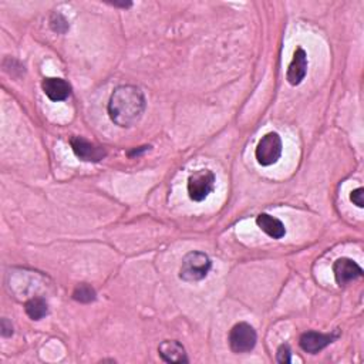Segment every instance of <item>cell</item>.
<instances>
[{
    "label": "cell",
    "instance_id": "12",
    "mask_svg": "<svg viewBox=\"0 0 364 364\" xmlns=\"http://www.w3.org/2000/svg\"><path fill=\"white\" fill-rule=\"evenodd\" d=\"M257 225L262 232H265L268 236H270L272 239H282L286 235V228L283 222L278 218L268 215V213H261L257 218Z\"/></svg>",
    "mask_w": 364,
    "mask_h": 364
},
{
    "label": "cell",
    "instance_id": "8",
    "mask_svg": "<svg viewBox=\"0 0 364 364\" xmlns=\"http://www.w3.org/2000/svg\"><path fill=\"white\" fill-rule=\"evenodd\" d=\"M335 279L339 286H346L363 276V269L350 258H339L333 265Z\"/></svg>",
    "mask_w": 364,
    "mask_h": 364
},
{
    "label": "cell",
    "instance_id": "9",
    "mask_svg": "<svg viewBox=\"0 0 364 364\" xmlns=\"http://www.w3.org/2000/svg\"><path fill=\"white\" fill-rule=\"evenodd\" d=\"M306 75H307V54L302 47H298L294 54L292 62H290L287 67L286 80L290 86L296 87L302 84Z\"/></svg>",
    "mask_w": 364,
    "mask_h": 364
},
{
    "label": "cell",
    "instance_id": "1",
    "mask_svg": "<svg viewBox=\"0 0 364 364\" xmlns=\"http://www.w3.org/2000/svg\"><path fill=\"white\" fill-rule=\"evenodd\" d=\"M147 100L142 90L137 86L125 84L114 88L113 94L108 100V117L121 127V129H130L135 125L144 116Z\"/></svg>",
    "mask_w": 364,
    "mask_h": 364
},
{
    "label": "cell",
    "instance_id": "7",
    "mask_svg": "<svg viewBox=\"0 0 364 364\" xmlns=\"http://www.w3.org/2000/svg\"><path fill=\"white\" fill-rule=\"evenodd\" d=\"M339 337V332L335 333H317V332H306L300 336L299 344L303 352L311 353V354H317L323 349H326L327 346L332 344L336 339Z\"/></svg>",
    "mask_w": 364,
    "mask_h": 364
},
{
    "label": "cell",
    "instance_id": "2",
    "mask_svg": "<svg viewBox=\"0 0 364 364\" xmlns=\"http://www.w3.org/2000/svg\"><path fill=\"white\" fill-rule=\"evenodd\" d=\"M212 268V261L204 252H190L182 259L179 269V278L185 282H199L208 276Z\"/></svg>",
    "mask_w": 364,
    "mask_h": 364
},
{
    "label": "cell",
    "instance_id": "4",
    "mask_svg": "<svg viewBox=\"0 0 364 364\" xmlns=\"http://www.w3.org/2000/svg\"><path fill=\"white\" fill-rule=\"evenodd\" d=\"M282 150H283V145H282L281 135L275 131H272V133L265 134L259 140L257 150H255V157H257L259 166L270 167L281 159Z\"/></svg>",
    "mask_w": 364,
    "mask_h": 364
},
{
    "label": "cell",
    "instance_id": "15",
    "mask_svg": "<svg viewBox=\"0 0 364 364\" xmlns=\"http://www.w3.org/2000/svg\"><path fill=\"white\" fill-rule=\"evenodd\" d=\"M50 26L56 33H66L68 30V23L60 13H54L51 16Z\"/></svg>",
    "mask_w": 364,
    "mask_h": 364
},
{
    "label": "cell",
    "instance_id": "13",
    "mask_svg": "<svg viewBox=\"0 0 364 364\" xmlns=\"http://www.w3.org/2000/svg\"><path fill=\"white\" fill-rule=\"evenodd\" d=\"M25 312L31 319L39 322L49 315V306L43 298H31L25 303Z\"/></svg>",
    "mask_w": 364,
    "mask_h": 364
},
{
    "label": "cell",
    "instance_id": "11",
    "mask_svg": "<svg viewBox=\"0 0 364 364\" xmlns=\"http://www.w3.org/2000/svg\"><path fill=\"white\" fill-rule=\"evenodd\" d=\"M159 357L166 363H188L184 346L177 340H166L158 348Z\"/></svg>",
    "mask_w": 364,
    "mask_h": 364
},
{
    "label": "cell",
    "instance_id": "14",
    "mask_svg": "<svg viewBox=\"0 0 364 364\" xmlns=\"http://www.w3.org/2000/svg\"><path fill=\"white\" fill-rule=\"evenodd\" d=\"M73 299L80 303H91L96 300V290L87 283H80L73 292Z\"/></svg>",
    "mask_w": 364,
    "mask_h": 364
},
{
    "label": "cell",
    "instance_id": "6",
    "mask_svg": "<svg viewBox=\"0 0 364 364\" xmlns=\"http://www.w3.org/2000/svg\"><path fill=\"white\" fill-rule=\"evenodd\" d=\"M70 145L76 157L84 162H100L107 155L103 147H99V145L84 140L83 137H73L70 140Z\"/></svg>",
    "mask_w": 364,
    "mask_h": 364
},
{
    "label": "cell",
    "instance_id": "16",
    "mask_svg": "<svg viewBox=\"0 0 364 364\" xmlns=\"http://www.w3.org/2000/svg\"><path fill=\"white\" fill-rule=\"evenodd\" d=\"M276 360L281 364H287V363L292 361V350H290L289 344L279 346V349L276 352Z\"/></svg>",
    "mask_w": 364,
    "mask_h": 364
},
{
    "label": "cell",
    "instance_id": "17",
    "mask_svg": "<svg viewBox=\"0 0 364 364\" xmlns=\"http://www.w3.org/2000/svg\"><path fill=\"white\" fill-rule=\"evenodd\" d=\"M350 201H352L357 208H363V207H364V190H363L361 187L350 192Z\"/></svg>",
    "mask_w": 364,
    "mask_h": 364
},
{
    "label": "cell",
    "instance_id": "5",
    "mask_svg": "<svg viewBox=\"0 0 364 364\" xmlns=\"http://www.w3.org/2000/svg\"><path fill=\"white\" fill-rule=\"evenodd\" d=\"M215 187V174L211 170H198L188 178V196L194 203H203Z\"/></svg>",
    "mask_w": 364,
    "mask_h": 364
},
{
    "label": "cell",
    "instance_id": "3",
    "mask_svg": "<svg viewBox=\"0 0 364 364\" xmlns=\"http://www.w3.org/2000/svg\"><path fill=\"white\" fill-rule=\"evenodd\" d=\"M258 341V335L257 330L249 323L241 322L236 323L228 336V343L232 353L235 354H244L249 353L255 349Z\"/></svg>",
    "mask_w": 364,
    "mask_h": 364
},
{
    "label": "cell",
    "instance_id": "18",
    "mask_svg": "<svg viewBox=\"0 0 364 364\" xmlns=\"http://www.w3.org/2000/svg\"><path fill=\"white\" fill-rule=\"evenodd\" d=\"M0 330H2L3 337H10L13 335V326L6 317L2 319V323H0Z\"/></svg>",
    "mask_w": 364,
    "mask_h": 364
},
{
    "label": "cell",
    "instance_id": "10",
    "mask_svg": "<svg viewBox=\"0 0 364 364\" xmlns=\"http://www.w3.org/2000/svg\"><path fill=\"white\" fill-rule=\"evenodd\" d=\"M42 88L46 97L54 103L64 101L71 94V86L66 80L57 77L44 79L42 83Z\"/></svg>",
    "mask_w": 364,
    "mask_h": 364
}]
</instances>
